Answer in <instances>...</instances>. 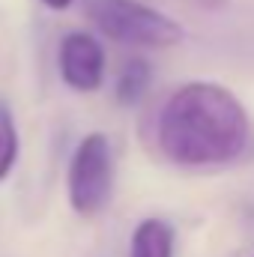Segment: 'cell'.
Returning <instances> with one entry per match:
<instances>
[{"mask_svg": "<svg viewBox=\"0 0 254 257\" xmlns=\"http://www.w3.org/2000/svg\"><path fill=\"white\" fill-rule=\"evenodd\" d=\"M159 150L186 168L236 162L251 144L245 105L221 84L191 81L168 96L156 123Z\"/></svg>", "mask_w": 254, "mask_h": 257, "instance_id": "obj_1", "label": "cell"}, {"mask_svg": "<svg viewBox=\"0 0 254 257\" xmlns=\"http://www.w3.org/2000/svg\"><path fill=\"white\" fill-rule=\"evenodd\" d=\"M90 24L108 39L135 48H174L183 42V24L141 0H84Z\"/></svg>", "mask_w": 254, "mask_h": 257, "instance_id": "obj_2", "label": "cell"}, {"mask_svg": "<svg viewBox=\"0 0 254 257\" xmlns=\"http://www.w3.org/2000/svg\"><path fill=\"white\" fill-rule=\"evenodd\" d=\"M114 189V156L111 144L102 132H90L87 138L78 141L69 174H66V192H69V206L81 218L99 215Z\"/></svg>", "mask_w": 254, "mask_h": 257, "instance_id": "obj_3", "label": "cell"}, {"mask_svg": "<svg viewBox=\"0 0 254 257\" xmlns=\"http://www.w3.org/2000/svg\"><path fill=\"white\" fill-rule=\"evenodd\" d=\"M60 81L75 93H93L105 81V48L93 33L72 30L57 48Z\"/></svg>", "mask_w": 254, "mask_h": 257, "instance_id": "obj_4", "label": "cell"}, {"mask_svg": "<svg viewBox=\"0 0 254 257\" xmlns=\"http://www.w3.org/2000/svg\"><path fill=\"white\" fill-rule=\"evenodd\" d=\"M129 257H174V227L165 218H144L132 233Z\"/></svg>", "mask_w": 254, "mask_h": 257, "instance_id": "obj_5", "label": "cell"}, {"mask_svg": "<svg viewBox=\"0 0 254 257\" xmlns=\"http://www.w3.org/2000/svg\"><path fill=\"white\" fill-rule=\"evenodd\" d=\"M150 81H153V66H150V60L132 57V60L123 63L117 81H114V99H117L120 105H126V108L138 105V102L147 96Z\"/></svg>", "mask_w": 254, "mask_h": 257, "instance_id": "obj_6", "label": "cell"}, {"mask_svg": "<svg viewBox=\"0 0 254 257\" xmlns=\"http://www.w3.org/2000/svg\"><path fill=\"white\" fill-rule=\"evenodd\" d=\"M18 153H21V138H18V128H15L12 108L0 99V183L15 171Z\"/></svg>", "mask_w": 254, "mask_h": 257, "instance_id": "obj_7", "label": "cell"}, {"mask_svg": "<svg viewBox=\"0 0 254 257\" xmlns=\"http://www.w3.org/2000/svg\"><path fill=\"white\" fill-rule=\"evenodd\" d=\"M42 3H45L48 9H54V12H63V9H69L75 0H42Z\"/></svg>", "mask_w": 254, "mask_h": 257, "instance_id": "obj_8", "label": "cell"}]
</instances>
